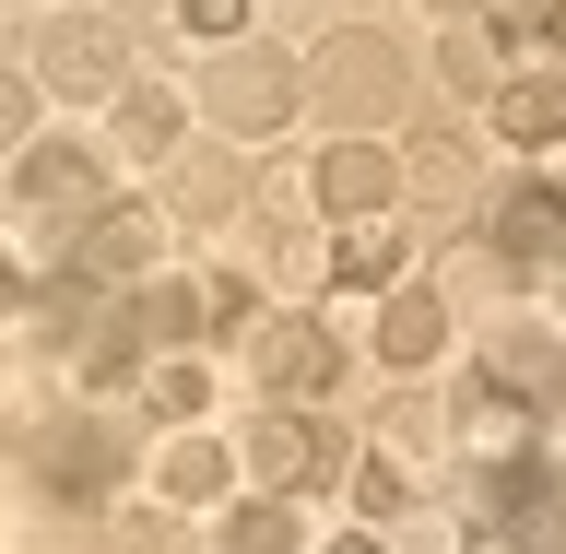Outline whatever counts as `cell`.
I'll return each mask as SVG.
<instances>
[{
    "mask_svg": "<svg viewBox=\"0 0 566 554\" xmlns=\"http://www.w3.org/2000/svg\"><path fill=\"white\" fill-rule=\"evenodd\" d=\"M212 118V142H283L295 118H307V71L283 60V48H260V35H237V48H212V71H201V95H189Z\"/></svg>",
    "mask_w": 566,
    "mask_h": 554,
    "instance_id": "obj_1",
    "label": "cell"
},
{
    "mask_svg": "<svg viewBox=\"0 0 566 554\" xmlns=\"http://www.w3.org/2000/svg\"><path fill=\"white\" fill-rule=\"evenodd\" d=\"M237 354H248V389H260V401H331V389H343V331H331V318L318 307H260L237 331Z\"/></svg>",
    "mask_w": 566,
    "mask_h": 554,
    "instance_id": "obj_2",
    "label": "cell"
},
{
    "mask_svg": "<svg viewBox=\"0 0 566 554\" xmlns=\"http://www.w3.org/2000/svg\"><path fill=\"white\" fill-rule=\"evenodd\" d=\"M24 484H48L60 508H106V495L130 484V437H118V414H106V401L48 414V425H35V449H24Z\"/></svg>",
    "mask_w": 566,
    "mask_h": 554,
    "instance_id": "obj_3",
    "label": "cell"
},
{
    "mask_svg": "<svg viewBox=\"0 0 566 554\" xmlns=\"http://www.w3.org/2000/svg\"><path fill=\"white\" fill-rule=\"evenodd\" d=\"M295 71H307V106H331V118H354V130H378L389 106H401V83H413V60H401L389 35H366V24H331Z\"/></svg>",
    "mask_w": 566,
    "mask_h": 554,
    "instance_id": "obj_4",
    "label": "cell"
},
{
    "mask_svg": "<svg viewBox=\"0 0 566 554\" xmlns=\"http://www.w3.org/2000/svg\"><path fill=\"white\" fill-rule=\"evenodd\" d=\"M331 472H343V449L307 401H260L237 425V495H318Z\"/></svg>",
    "mask_w": 566,
    "mask_h": 554,
    "instance_id": "obj_5",
    "label": "cell"
},
{
    "mask_svg": "<svg viewBox=\"0 0 566 554\" xmlns=\"http://www.w3.org/2000/svg\"><path fill=\"white\" fill-rule=\"evenodd\" d=\"M71 272L106 283V295L177 272V212H166V201H95L83 224H71Z\"/></svg>",
    "mask_w": 566,
    "mask_h": 554,
    "instance_id": "obj_6",
    "label": "cell"
},
{
    "mask_svg": "<svg viewBox=\"0 0 566 554\" xmlns=\"http://www.w3.org/2000/svg\"><path fill=\"white\" fill-rule=\"evenodd\" d=\"M106 201V142L83 130H35L24 154H12V177H0V212L12 224H71V212Z\"/></svg>",
    "mask_w": 566,
    "mask_h": 554,
    "instance_id": "obj_7",
    "label": "cell"
},
{
    "mask_svg": "<svg viewBox=\"0 0 566 554\" xmlns=\"http://www.w3.org/2000/svg\"><path fill=\"white\" fill-rule=\"evenodd\" d=\"M484 201V248L507 260V272H566V189L543 166H520V177H495V189H472Z\"/></svg>",
    "mask_w": 566,
    "mask_h": 554,
    "instance_id": "obj_8",
    "label": "cell"
},
{
    "mask_svg": "<svg viewBox=\"0 0 566 554\" xmlns=\"http://www.w3.org/2000/svg\"><path fill=\"white\" fill-rule=\"evenodd\" d=\"M307 212L318 224H366V212H401V142L343 130L307 154Z\"/></svg>",
    "mask_w": 566,
    "mask_h": 554,
    "instance_id": "obj_9",
    "label": "cell"
},
{
    "mask_svg": "<svg viewBox=\"0 0 566 554\" xmlns=\"http://www.w3.org/2000/svg\"><path fill=\"white\" fill-rule=\"evenodd\" d=\"M130 83V48H118V24L106 12H48V35H35V95L48 106H95Z\"/></svg>",
    "mask_w": 566,
    "mask_h": 554,
    "instance_id": "obj_10",
    "label": "cell"
},
{
    "mask_svg": "<svg viewBox=\"0 0 566 554\" xmlns=\"http://www.w3.org/2000/svg\"><path fill=\"white\" fill-rule=\"evenodd\" d=\"M437 437H449L460 472H531V437H543V414H531L520 389H495L484 366H472V389L437 414Z\"/></svg>",
    "mask_w": 566,
    "mask_h": 554,
    "instance_id": "obj_11",
    "label": "cell"
},
{
    "mask_svg": "<svg viewBox=\"0 0 566 554\" xmlns=\"http://www.w3.org/2000/svg\"><path fill=\"white\" fill-rule=\"evenodd\" d=\"M142 495L166 508V520H201L237 495V437H212V425H166L154 460H142Z\"/></svg>",
    "mask_w": 566,
    "mask_h": 554,
    "instance_id": "obj_12",
    "label": "cell"
},
{
    "mask_svg": "<svg viewBox=\"0 0 566 554\" xmlns=\"http://www.w3.org/2000/svg\"><path fill=\"white\" fill-rule=\"evenodd\" d=\"M177 142H189V95L154 83V71H130V83L106 95V166H166Z\"/></svg>",
    "mask_w": 566,
    "mask_h": 554,
    "instance_id": "obj_13",
    "label": "cell"
},
{
    "mask_svg": "<svg viewBox=\"0 0 566 554\" xmlns=\"http://www.w3.org/2000/svg\"><path fill=\"white\" fill-rule=\"evenodd\" d=\"M366 354H378L389 378H424V366L449 354V295H437V283H389L378 307H366Z\"/></svg>",
    "mask_w": 566,
    "mask_h": 554,
    "instance_id": "obj_14",
    "label": "cell"
},
{
    "mask_svg": "<svg viewBox=\"0 0 566 554\" xmlns=\"http://www.w3.org/2000/svg\"><path fill=\"white\" fill-rule=\"evenodd\" d=\"M484 378L520 389L531 414L566 401V331H555V318H507V331H484Z\"/></svg>",
    "mask_w": 566,
    "mask_h": 554,
    "instance_id": "obj_15",
    "label": "cell"
},
{
    "mask_svg": "<svg viewBox=\"0 0 566 554\" xmlns=\"http://www.w3.org/2000/svg\"><path fill=\"white\" fill-rule=\"evenodd\" d=\"M331 283H354V295H389V283H413V212L331 224Z\"/></svg>",
    "mask_w": 566,
    "mask_h": 554,
    "instance_id": "obj_16",
    "label": "cell"
},
{
    "mask_svg": "<svg viewBox=\"0 0 566 554\" xmlns=\"http://www.w3.org/2000/svg\"><path fill=\"white\" fill-rule=\"evenodd\" d=\"M260 295H283V307L331 295V224L318 212H272L260 224Z\"/></svg>",
    "mask_w": 566,
    "mask_h": 554,
    "instance_id": "obj_17",
    "label": "cell"
},
{
    "mask_svg": "<svg viewBox=\"0 0 566 554\" xmlns=\"http://www.w3.org/2000/svg\"><path fill=\"white\" fill-rule=\"evenodd\" d=\"M484 130L507 142V154H543V142H566V71H495Z\"/></svg>",
    "mask_w": 566,
    "mask_h": 554,
    "instance_id": "obj_18",
    "label": "cell"
},
{
    "mask_svg": "<svg viewBox=\"0 0 566 554\" xmlns=\"http://www.w3.org/2000/svg\"><path fill=\"white\" fill-rule=\"evenodd\" d=\"M142 414H154V425H201L212 414V389H224V378H212V354L201 343H166V354H142Z\"/></svg>",
    "mask_w": 566,
    "mask_h": 554,
    "instance_id": "obj_19",
    "label": "cell"
},
{
    "mask_svg": "<svg viewBox=\"0 0 566 554\" xmlns=\"http://www.w3.org/2000/svg\"><path fill=\"white\" fill-rule=\"evenodd\" d=\"M484 35L507 71H566V0H484Z\"/></svg>",
    "mask_w": 566,
    "mask_h": 554,
    "instance_id": "obj_20",
    "label": "cell"
},
{
    "mask_svg": "<svg viewBox=\"0 0 566 554\" xmlns=\"http://www.w3.org/2000/svg\"><path fill=\"white\" fill-rule=\"evenodd\" d=\"M224 154H237V142H212V154H189V142H177V154H166V212H177V237L237 212V166H224Z\"/></svg>",
    "mask_w": 566,
    "mask_h": 554,
    "instance_id": "obj_21",
    "label": "cell"
},
{
    "mask_svg": "<svg viewBox=\"0 0 566 554\" xmlns=\"http://www.w3.org/2000/svg\"><path fill=\"white\" fill-rule=\"evenodd\" d=\"M401 201H424V212H460V201H472V142H460V130H424V142H401Z\"/></svg>",
    "mask_w": 566,
    "mask_h": 554,
    "instance_id": "obj_22",
    "label": "cell"
},
{
    "mask_svg": "<svg viewBox=\"0 0 566 554\" xmlns=\"http://www.w3.org/2000/svg\"><path fill=\"white\" fill-rule=\"evenodd\" d=\"M118 318H130L142 354H166V343L201 331V283H189V272H154V283H130V307H118Z\"/></svg>",
    "mask_w": 566,
    "mask_h": 554,
    "instance_id": "obj_23",
    "label": "cell"
},
{
    "mask_svg": "<svg viewBox=\"0 0 566 554\" xmlns=\"http://www.w3.org/2000/svg\"><path fill=\"white\" fill-rule=\"evenodd\" d=\"M224 554H307V495H224Z\"/></svg>",
    "mask_w": 566,
    "mask_h": 554,
    "instance_id": "obj_24",
    "label": "cell"
},
{
    "mask_svg": "<svg viewBox=\"0 0 566 554\" xmlns=\"http://www.w3.org/2000/svg\"><path fill=\"white\" fill-rule=\"evenodd\" d=\"M460 531H472V520H460L449 495H424V484H413V495L378 520V554H460Z\"/></svg>",
    "mask_w": 566,
    "mask_h": 554,
    "instance_id": "obj_25",
    "label": "cell"
},
{
    "mask_svg": "<svg viewBox=\"0 0 566 554\" xmlns=\"http://www.w3.org/2000/svg\"><path fill=\"white\" fill-rule=\"evenodd\" d=\"M354 520H366V531H378L389 520V508H401V495H413V460H401V437H366V449H354Z\"/></svg>",
    "mask_w": 566,
    "mask_h": 554,
    "instance_id": "obj_26",
    "label": "cell"
},
{
    "mask_svg": "<svg viewBox=\"0 0 566 554\" xmlns=\"http://www.w3.org/2000/svg\"><path fill=\"white\" fill-rule=\"evenodd\" d=\"M495 71H507V60H495V35H484V24H449V35H437V83H449L460 106H484V95H495Z\"/></svg>",
    "mask_w": 566,
    "mask_h": 554,
    "instance_id": "obj_27",
    "label": "cell"
},
{
    "mask_svg": "<svg viewBox=\"0 0 566 554\" xmlns=\"http://www.w3.org/2000/svg\"><path fill=\"white\" fill-rule=\"evenodd\" d=\"M48 130V95H35V71H0V166Z\"/></svg>",
    "mask_w": 566,
    "mask_h": 554,
    "instance_id": "obj_28",
    "label": "cell"
},
{
    "mask_svg": "<svg viewBox=\"0 0 566 554\" xmlns=\"http://www.w3.org/2000/svg\"><path fill=\"white\" fill-rule=\"evenodd\" d=\"M166 24L189 35V48H237V35H248V0H166Z\"/></svg>",
    "mask_w": 566,
    "mask_h": 554,
    "instance_id": "obj_29",
    "label": "cell"
},
{
    "mask_svg": "<svg viewBox=\"0 0 566 554\" xmlns=\"http://www.w3.org/2000/svg\"><path fill=\"white\" fill-rule=\"evenodd\" d=\"M507 260H495V248H449V260H437V295H507Z\"/></svg>",
    "mask_w": 566,
    "mask_h": 554,
    "instance_id": "obj_30",
    "label": "cell"
},
{
    "mask_svg": "<svg viewBox=\"0 0 566 554\" xmlns=\"http://www.w3.org/2000/svg\"><path fill=\"white\" fill-rule=\"evenodd\" d=\"M531 472L566 495V401H543V437H531Z\"/></svg>",
    "mask_w": 566,
    "mask_h": 554,
    "instance_id": "obj_31",
    "label": "cell"
},
{
    "mask_svg": "<svg viewBox=\"0 0 566 554\" xmlns=\"http://www.w3.org/2000/svg\"><path fill=\"white\" fill-rule=\"evenodd\" d=\"M24 318H35V272L0 248V331H24Z\"/></svg>",
    "mask_w": 566,
    "mask_h": 554,
    "instance_id": "obj_32",
    "label": "cell"
},
{
    "mask_svg": "<svg viewBox=\"0 0 566 554\" xmlns=\"http://www.w3.org/2000/svg\"><path fill=\"white\" fill-rule=\"evenodd\" d=\"M460 554H520V531H460Z\"/></svg>",
    "mask_w": 566,
    "mask_h": 554,
    "instance_id": "obj_33",
    "label": "cell"
},
{
    "mask_svg": "<svg viewBox=\"0 0 566 554\" xmlns=\"http://www.w3.org/2000/svg\"><path fill=\"white\" fill-rule=\"evenodd\" d=\"M318 554H378V531L354 520V531H331V543H318Z\"/></svg>",
    "mask_w": 566,
    "mask_h": 554,
    "instance_id": "obj_34",
    "label": "cell"
},
{
    "mask_svg": "<svg viewBox=\"0 0 566 554\" xmlns=\"http://www.w3.org/2000/svg\"><path fill=\"white\" fill-rule=\"evenodd\" d=\"M531 166H543V177H555V189H566V142H543V154H531Z\"/></svg>",
    "mask_w": 566,
    "mask_h": 554,
    "instance_id": "obj_35",
    "label": "cell"
},
{
    "mask_svg": "<svg viewBox=\"0 0 566 554\" xmlns=\"http://www.w3.org/2000/svg\"><path fill=\"white\" fill-rule=\"evenodd\" d=\"M424 12H449V24H460V12H484V0H424Z\"/></svg>",
    "mask_w": 566,
    "mask_h": 554,
    "instance_id": "obj_36",
    "label": "cell"
},
{
    "mask_svg": "<svg viewBox=\"0 0 566 554\" xmlns=\"http://www.w3.org/2000/svg\"><path fill=\"white\" fill-rule=\"evenodd\" d=\"M543 283H555V331H566V272H543Z\"/></svg>",
    "mask_w": 566,
    "mask_h": 554,
    "instance_id": "obj_37",
    "label": "cell"
},
{
    "mask_svg": "<svg viewBox=\"0 0 566 554\" xmlns=\"http://www.w3.org/2000/svg\"><path fill=\"white\" fill-rule=\"evenodd\" d=\"M12 12H48V0H12Z\"/></svg>",
    "mask_w": 566,
    "mask_h": 554,
    "instance_id": "obj_38",
    "label": "cell"
}]
</instances>
